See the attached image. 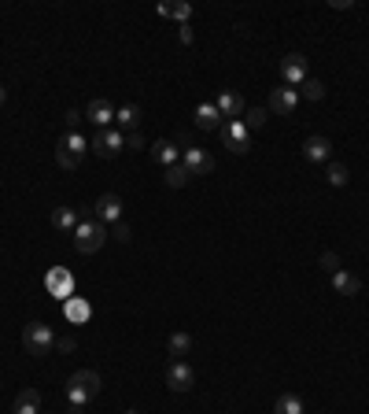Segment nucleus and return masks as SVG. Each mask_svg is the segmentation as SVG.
<instances>
[{
	"label": "nucleus",
	"instance_id": "nucleus-24",
	"mask_svg": "<svg viewBox=\"0 0 369 414\" xmlns=\"http://www.w3.org/2000/svg\"><path fill=\"white\" fill-rule=\"evenodd\" d=\"M325 177H328V185H336V189H344V185L351 182L347 166H344V163H336V160H328V171H325Z\"/></svg>",
	"mask_w": 369,
	"mask_h": 414
},
{
	"label": "nucleus",
	"instance_id": "nucleus-17",
	"mask_svg": "<svg viewBox=\"0 0 369 414\" xmlns=\"http://www.w3.org/2000/svg\"><path fill=\"white\" fill-rule=\"evenodd\" d=\"M333 289L340 292V296H358V292H362V281H358L355 274H347L344 266H340V270L333 274Z\"/></svg>",
	"mask_w": 369,
	"mask_h": 414
},
{
	"label": "nucleus",
	"instance_id": "nucleus-31",
	"mask_svg": "<svg viewBox=\"0 0 369 414\" xmlns=\"http://www.w3.org/2000/svg\"><path fill=\"white\" fill-rule=\"evenodd\" d=\"M56 348L67 355V351H74V348H78V340H74V337H63V340H56Z\"/></svg>",
	"mask_w": 369,
	"mask_h": 414
},
{
	"label": "nucleus",
	"instance_id": "nucleus-3",
	"mask_svg": "<svg viewBox=\"0 0 369 414\" xmlns=\"http://www.w3.org/2000/svg\"><path fill=\"white\" fill-rule=\"evenodd\" d=\"M23 348L26 355H48L56 348V337H52V325H45V322H30L26 329H23Z\"/></svg>",
	"mask_w": 369,
	"mask_h": 414
},
{
	"label": "nucleus",
	"instance_id": "nucleus-9",
	"mask_svg": "<svg viewBox=\"0 0 369 414\" xmlns=\"http://www.w3.org/2000/svg\"><path fill=\"white\" fill-rule=\"evenodd\" d=\"M295 104H299V89H292V85L270 89V111L273 115H292Z\"/></svg>",
	"mask_w": 369,
	"mask_h": 414
},
{
	"label": "nucleus",
	"instance_id": "nucleus-14",
	"mask_svg": "<svg viewBox=\"0 0 369 414\" xmlns=\"http://www.w3.org/2000/svg\"><path fill=\"white\" fill-rule=\"evenodd\" d=\"M214 107H218V115H222V118H229V122L244 115V100H241V93H233V89H225V93L214 100Z\"/></svg>",
	"mask_w": 369,
	"mask_h": 414
},
{
	"label": "nucleus",
	"instance_id": "nucleus-23",
	"mask_svg": "<svg viewBox=\"0 0 369 414\" xmlns=\"http://www.w3.org/2000/svg\"><path fill=\"white\" fill-rule=\"evenodd\" d=\"M159 12L177 19L181 26H188V19H192V4H170V0H166V4H159Z\"/></svg>",
	"mask_w": 369,
	"mask_h": 414
},
{
	"label": "nucleus",
	"instance_id": "nucleus-27",
	"mask_svg": "<svg viewBox=\"0 0 369 414\" xmlns=\"http://www.w3.org/2000/svg\"><path fill=\"white\" fill-rule=\"evenodd\" d=\"M299 89H303V96H306V100H325V85L317 82V78H306V82L299 85Z\"/></svg>",
	"mask_w": 369,
	"mask_h": 414
},
{
	"label": "nucleus",
	"instance_id": "nucleus-33",
	"mask_svg": "<svg viewBox=\"0 0 369 414\" xmlns=\"http://www.w3.org/2000/svg\"><path fill=\"white\" fill-rule=\"evenodd\" d=\"M177 41H181V45H192V30L181 26V30H177Z\"/></svg>",
	"mask_w": 369,
	"mask_h": 414
},
{
	"label": "nucleus",
	"instance_id": "nucleus-2",
	"mask_svg": "<svg viewBox=\"0 0 369 414\" xmlns=\"http://www.w3.org/2000/svg\"><path fill=\"white\" fill-rule=\"evenodd\" d=\"M100 396V373L96 370H78L67 378V403L71 407H89Z\"/></svg>",
	"mask_w": 369,
	"mask_h": 414
},
{
	"label": "nucleus",
	"instance_id": "nucleus-36",
	"mask_svg": "<svg viewBox=\"0 0 369 414\" xmlns=\"http://www.w3.org/2000/svg\"><path fill=\"white\" fill-rule=\"evenodd\" d=\"M4 100H8V89H4V85H0V104H4Z\"/></svg>",
	"mask_w": 369,
	"mask_h": 414
},
{
	"label": "nucleus",
	"instance_id": "nucleus-18",
	"mask_svg": "<svg viewBox=\"0 0 369 414\" xmlns=\"http://www.w3.org/2000/svg\"><path fill=\"white\" fill-rule=\"evenodd\" d=\"M196 126H199V130H207V133L218 130V126H222L218 107H214V104H199V107H196Z\"/></svg>",
	"mask_w": 369,
	"mask_h": 414
},
{
	"label": "nucleus",
	"instance_id": "nucleus-21",
	"mask_svg": "<svg viewBox=\"0 0 369 414\" xmlns=\"http://www.w3.org/2000/svg\"><path fill=\"white\" fill-rule=\"evenodd\" d=\"M273 414H303V400L295 396V392H281L273 403Z\"/></svg>",
	"mask_w": 369,
	"mask_h": 414
},
{
	"label": "nucleus",
	"instance_id": "nucleus-1",
	"mask_svg": "<svg viewBox=\"0 0 369 414\" xmlns=\"http://www.w3.org/2000/svg\"><path fill=\"white\" fill-rule=\"evenodd\" d=\"M78 219H82V222H78V230H74V248L82 252V255L100 252L107 244V237H111V233H107V226L93 215V207H82Z\"/></svg>",
	"mask_w": 369,
	"mask_h": 414
},
{
	"label": "nucleus",
	"instance_id": "nucleus-7",
	"mask_svg": "<svg viewBox=\"0 0 369 414\" xmlns=\"http://www.w3.org/2000/svg\"><path fill=\"white\" fill-rule=\"evenodd\" d=\"M281 78H284V85H303L306 82V56L303 52H288L281 59Z\"/></svg>",
	"mask_w": 369,
	"mask_h": 414
},
{
	"label": "nucleus",
	"instance_id": "nucleus-34",
	"mask_svg": "<svg viewBox=\"0 0 369 414\" xmlns=\"http://www.w3.org/2000/svg\"><path fill=\"white\" fill-rule=\"evenodd\" d=\"M78 122H82V115H78V111H67V130H74Z\"/></svg>",
	"mask_w": 369,
	"mask_h": 414
},
{
	"label": "nucleus",
	"instance_id": "nucleus-22",
	"mask_svg": "<svg viewBox=\"0 0 369 414\" xmlns=\"http://www.w3.org/2000/svg\"><path fill=\"white\" fill-rule=\"evenodd\" d=\"M63 314H67L71 322H85V318H89V303L78 300V296H71V300H63Z\"/></svg>",
	"mask_w": 369,
	"mask_h": 414
},
{
	"label": "nucleus",
	"instance_id": "nucleus-19",
	"mask_svg": "<svg viewBox=\"0 0 369 414\" xmlns=\"http://www.w3.org/2000/svg\"><path fill=\"white\" fill-rule=\"evenodd\" d=\"M115 122H118V130H129V133H133L137 126H141V107H137V104L118 107V111H115Z\"/></svg>",
	"mask_w": 369,
	"mask_h": 414
},
{
	"label": "nucleus",
	"instance_id": "nucleus-11",
	"mask_svg": "<svg viewBox=\"0 0 369 414\" xmlns=\"http://www.w3.org/2000/svg\"><path fill=\"white\" fill-rule=\"evenodd\" d=\"M85 118L96 126V130H111V118H115V107H111V100H104V96L89 100V107H85Z\"/></svg>",
	"mask_w": 369,
	"mask_h": 414
},
{
	"label": "nucleus",
	"instance_id": "nucleus-35",
	"mask_svg": "<svg viewBox=\"0 0 369 414\" xmlns=\"http://www.w3.org/2000/svg\"><path fill=\"white\" fill-rule=\"evenodd\" d=\"M67 414H85V407H67Z\"/></svg>",
	"mask_w": 369,
	"mask_h": 414
},
{
	"label": "nucleus",
	"instance_id": "nucleus-13",
	"mask_svg": "<svg viewBox=\"0 0 369 414\" xmlns=\"http://www.w3.org/2000/svg\"><path fill=\"white\" fill-rule=\"evenodd\" d=\"M93 215H96L100 222H111V226H115V222H122V200H118L115 193H104V196L96 200Z\"/></svg>",
	"mask_w": 369,
	"mask_h": 414
},
{
	"label": "nucleus",
	"instance_id": "nucleus-6",
	"mask_svg": "<svg viewBox=\"0 0 369 414\" xmlns=\"http://www.w3.org/2000/svg\"><path fill=\"white\" fill-rule=\"evenodd\" d=\"M122 144H126V133L122 130H96L93 141H89V148H93L100 160H115V155L122 152Z\"/></svg>",
	"mask_w": 369,
	"mask_h": 414
},
{
	"label": "nucleus",
	"instance_id": "nucleus-37",
	"mask_svg": "<svg viewBox=\"0 0 369 414\" xmlns=\"http://www.w3.org/2000/svg\"><path fill=\"white\" fill-rule=\"evenodd\" d=\"M126 414H137V411H126Z\"/></svg>",
	"mask_w": 369,
	"mask_h": 414
},
{
	"label": "nucleus",
	"instance_id": "nucleus-16",
	"mask_svg": "<svg viewBox=\"0 0 369 414\" xmlns=\"http://www.w3.org/2000/svg\"><path fill=\"white\" fill-rule=\"evenodd\" d=\"M41 411V392L37 389H23L12 403V414H37Z\"/></svg>",
	"mask_w": 369,
	"mask_h": 414
},
{
	"label": "nucleus",
	"instance_id": "nucleus-20",
	"mask_svg": "<svg viewBox=\"0 0 369 414\" xmlns=\"http://www.w3.org/2000/svg\"><path fill=\"white\" fill-rule=\"evenodd\" d=\"M78 222H82V219H78L74 207H56V211H52V226H56V230L74 233V230H78Z\"/></svg>",
	"mask_w": 369,
	"mask_h": 414
},
{
	"label": "nucleus",
	"instance_id": "nucleus-5",
	"mask_svg": "<svg viewBox=\"0 0 369 414\" xmlns=\"http://www.w3.org/2000/svg\"><path fill=\"white\" fill-rule=\"evenodd\" d=\"M177 148H185V152H181V166H185V171L192 174V177H203V174L214 171L211 155H207L203 148H196L192 141H185V137H181V144H177Z\"/></svg>",
	"mask_w": 369,
	"mask_h": 414
},
{
	"label": "nucleus",
	"instance_id": "nucleus-28",
	"mask_svg": "<svg viewBox=\"0 0 369 414\" xmlns=\"http://www.w3.org/2000/svg\"><path fill=\"white\" fill-rule=\"evenodd\" d=\"M188 348H192V337H188V333H174L170 337V355L181 359V355H188Z\"/></svg>",
	"mask_w": 369,
	"mask_h": 414
},
{
	"label": "nucleus",
	"instance_id": "nucleus-8",
	"mask_svg": "<svg viewBox=\"0 0 369 414\" xmlns=\"http://www.w3.org/2000/svg\"><path fill=\"white\" fill-rule=\"evenodd\" d=\"M45 289L59 296V300H71V292H74V278H71V270L67 266H52L48 270V278H45Z\"/></svg>",
	"mask_w": 369,
	"mask_h": 414
},
{
	"label": "nucleus",
	"instance_id": "nucleus-12",
	"mask_svg": "<svg viewBox=\"0 0 369 414\" xmlns=\"http://www.w3.org/2000/svg\"><path fill=\"white\" fill-rule=\"evenodd\" d=\"M303 160L306 163H328L333 160V141H328V137H306L303 141Z\"/></svg>",
	"mask_w": 369,
	"mask_h": 414
},
{
	"label": "nucleus",
	"instance_id": "nucleus-29",
	"mask_svg": "<svg viewBox=\"0 0 369 414\" xmlns=\"http://www.w3.org/2000/svg\"><path fill=\"white\" fill-rule=\"evenodd\" d=\"M322 266L328 274H336V270H340V255H336V252H322Z\"/></svg>",
	"mask_w": 369,
	"mask_h": 414
},
{
	"label": "nucleus",
	"instance_id": "nucleus-32",
	"mask_svg": "<svg viewBox=\"0 0 369 414\" xmlns=\"http://www.w3.org/2000/svg\"><path fill=\"white\" fill-rule=\"evenodd\" d=\"M126 148H144V137H141V133H137V130H133V133H129V137H126Z\"/></svg>",
	"mask_w": 369,
	"mask_h": 414
},
{
	"label": "nucleus",
	"instance_id": "nucleus-10",
	"mask_svg": "<svg viewBox=\"0 0 369 414\" xmlns=\"http://www.w3.org/2000/svg\"><path fill=\"white\" fill-rule=\"evenodd\" d=\"M192 381H196L192 367H188L185 359H174L170 370H166V384H170V392H188V389H192Z\"/></svg>",
	"mask_w": 369,
	"mask_h": 414
},
{
	"label": "nucleus",
	"instance_id": "nucleus-25",
	"mask_svg": "<svg viewBox=\"0 0 369 414\" xmlns=\"http://www.w3.org/2000/svg\"><path fill=\"white\" fill-rule=\"evenodd\" d=\"M188 182H192V174H188L181 163L166 166V185H170V189H181V185H188Z\"/></svg>",
	"mask_w": 369,
	"mask_h": 414
},
{
	"label": "nucleus",
	"instance_id": "nucleus-4",
	"mask_svg": "<svg viewBox=\"0 0 369 414\" xmlns=\"http://www.w3.org/2000/svg\"><path fill=\"white\" fill-rule=\"evenodd\" d=\"M218 137H222V144H225L233 155H244L247 148H251V130L244 126V118H233V122H222V126H218Z\"/></svg>",
	"mask_w": 369,
	"mask_h": 414
},
{
	"label": "nucleus",
	"instance_id": "nucleus-30",
	"mask_svg": "<svg viewBox=\"0 0 369 414\" xmlns=\"http://www.w3.org/2000/svg\"><path fill=\"white\" fill-rule=\"evenodd\" d=\"M111 237H115L118 244H129V226H126V222H115V226H111Z\"/></svg>",
	"mask_w": 369,
	"mask_h": 414
},
{
	"label": "nucleus",
	"instance_id": "nucleus-15",
	"mask_svg": "<svg viewBox=\"0 0 369 414\" xmlns=\"http://www.w3.org/2000/svg\"><path fill=\"white\" fill-rule=\"evenodd\" d=\"M152 160L159 166H174V163H181V148H177L174 141H155L152 144Z\"/></svg>",
	"mask_w": 369,
	"mask_h": 414
},
{
	"label": "nucleus",
	"instance_id": "nucleus-26",
	"mask_svg": "<svg viewBox=\"0 0 369 414\" xmlns=\"http://www.w3.org/2000/svg\"><path fill=\"white\" fill-rule=\"evenodd\" d=\"M266 118H270V107H247L244 126H247V130H262V126H266Z\"/></svg>",
	"mask_w": 369,
	"mask_h": 414
}]
</instances>
